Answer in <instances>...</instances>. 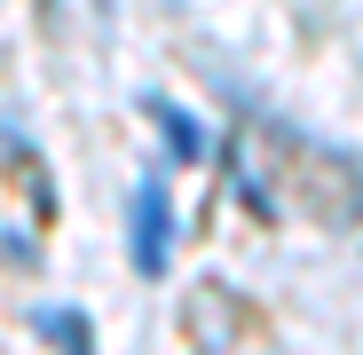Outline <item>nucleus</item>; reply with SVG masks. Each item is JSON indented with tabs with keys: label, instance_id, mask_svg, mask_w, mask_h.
<instances>
[{
	"label": "nucleus",
	"instance_id": "obj_1",
	"mask_svg": "<svg viewBox=\"0 0 363 355\" xmlns=\"http://www.w3.org/2000/svg\"><path fill=\"white\" fill-rule=\"evenodd\" d=\"M127 245H135V276H166L174 261V198L166 182H135V213H127Z\"/></svg>",
	"mask_w": 363,
	"mask_h": 355
},
{
	"label": "nucleus",
	"instance_id": "obj_2",
	"mask_svg": "<svg viewBox=\"0 0 363 355\" xmlns=\"http://www.w3.org/2000/svg\"><path fill=\"white\" fill-rule=\"evenodd\" d=\"M143 111L158 118V135H166L174 166H206V158H213V142H206V118H198V111H182V103H166V95H143Z\"/></svg>",
	"mask_w": 363,
	"mask_h": 355
},
{
	"label": "nucleus",
	"instance_id": "obj_3",
	"mask_svg": "<svg viewBox=\"0 0 363 355\" xmlns=\"http://www.w3.org/2000/svg\"><path fill=\"white\" fill-rule=\"evenodd\" d=\"M32 332L55 347V355H95V332L79 308H32Z\"/></svg>",
	"mask_w": 363,
	"mask_h": 355
},
{
	"label": "nucleus",
	"instance_id": "obj_4",
	"mask_svg": "<svg viewBox=\"0 0 363 355\" xmlns=\"http://www.w3.org/2000/svg\"><path fill=\"white\" fill-rule=\"evenodd\" d=\"M40 9H48V16H55V0H40Z\"/></svg>",
	"mask_w": 363,
	"mask_h": 355
}]
</instances>
